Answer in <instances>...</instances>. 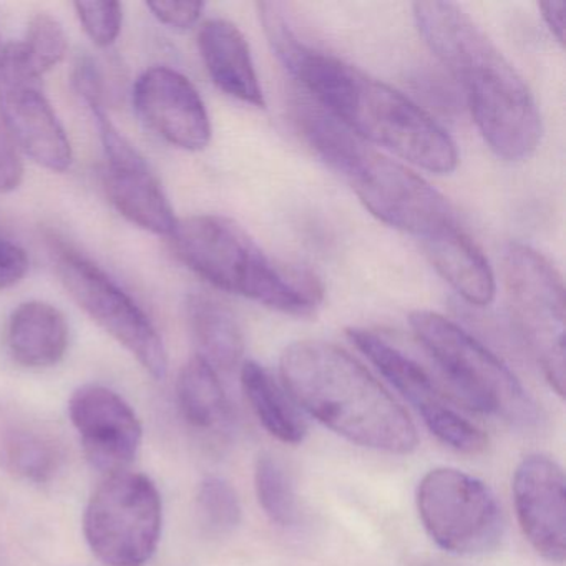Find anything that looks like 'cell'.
I'll use <instances>...</instances> for the list:
<instances>
[{
	"label": "cell",
	"instance_id": "d6986e66",
	"mask_svg": "<svg viewBox=\"0 0 566 566\" xmlns=\"http://www.w3.org/2000/svg\"><path fill=\"white\" fill-rule=\"evenodd\" d=\"M69 323L59 307L28 301L12 311L6 327V346L15 363L28 369H48L64 359Z\"/></svg>",
	"mask_w": 566,
	"mask_h": 566
},
{
	"label": "cell",
	"instance_id": "52a82bcc",
	"mask_svg": "<svg viewBox=\"0 0 566 566\" xmlns=\"http://www.w3.org/2000/svg\"><path fill=\"white\" fill-rule=\"evenodd\" d=\"M164 506L147 475H107L88 500L84 535L94 555L108 566H144L160 542Z\"/></svg>",
	"mask_w": 566,
	"mask_h": 566
},
{
	"label": "cell",
	"instance_id": "5bb4252c",
	"mask_svg": "<svg viewBox=\"0 0 566 566\" xmlns=\"http://www.w3.org/2000/svg\"><path fill=\"white\" fill-rule=\"evenodd\" d=\"M69 416L95 469L112 475L134 462L144 429L124 397L95 384L78 387L69 402Z\"/></svg>",
	"mask_w": 566,
	"mask_h": 566
},
{
	"label": "cell",
	"instance_id": "5b68a950",
	"mask_svg": "<svg viewBox=\"0 0 566 566\" xmlns=\"http://www.w3.org/2000/svg\"><path fill=\"white\" fill-rule=\"evenodd\" d=\"M168 238L175 256L218 290L291 316H311L323 303L324 290L313 273L268 256L230 218H184Z\"/></svg>",
	"mask_w": 566,
	"mask_h": 566
},
{
	"label": "cell",
	"instance_id": "7c38bea8",
	"mask_svg": "<svg viewBox=\"0 0 566 566\" xmlns=\"http://www.w3.org/2000/svg\"><path fill=\"white\" fill-rule=\"evenodd\" d=\"M0 120L18 150L32 161L54 174L71 168V140L19 42L0 51Z\"/></svg>",
	"mask_w": 566,
	"mask_h": 566
},
{
	"label": "cell",
	"instance_id": "1f68e13d",
	"mask_svg": "<svg viewBox=\"0 0 566 566\" xmlns=\"http://www.w3.org/2000/svg\"><path fill=\"white\" fill-rule=\"evenodd\" d=\"M0 51H2V48H0Z\"/></svg>",
	"mask_w": 566,
	"mask_h": 566
},
{
	"label": "cell",
	"instance_id": "8992f818",
	"mask_svg": "<svg viewBox=\"0 0 566 566\" xmlns=\"http://www.w3.org/2000/svg\"><path fill=\"white\" fill-rule=\"evenodd\" d=\"M409 321L417 343L442 377L452 399L518 429L538 426V403L489 347L433 311H413Z\"/></svg>",
	"mask_w": 566,
	"mask_h": 566
},
{
	"label": "cell",
	"instance_id": "ba28073f",
	"mask_svg": "<svg viewBox=\"0 0 566 566\" xmlns=\"http://www.w3.org/2000/svg\"><path fill=\"white\" fill-rule=\"evenodd\" d=\"M55 271L77 306L124 346L155 379L167 376L164 340L137 301L94 261L59 238H49Z\"/></svg>",
	"mask_w": 566,
	"mask_h": 566
},
{
	"label": "cell",
	"instance_id": "d4e9b609",
	"mask_svg": "<svg viewBox=\"0 0 566 566\" xmlns=\"http://www.w3.org/2000/svg\"><path fill=\"white\" fill-rule=\"evenodd\" d=\"M21 44L22 54L35 74L44 77L57 67L67 54L69 42L64 28L49 14H38L29 22L28 34Z\"/></svg>",
	"mask_w": 566,
	"mask_h": 566
},
{
	"label": "cell",
	"instance_id": "cb8c5ba5",
	"mask_svg": "<svg viewBox=\"0 0 566 566\" xmlns=\"http://www.w3.org/2000/svg\"><path fill=\"white\" fill-rule=\"evenodd\" d=\"M254 486L260 505L271 522L284 528L296 525L300 520L296 493L291 485L290 476L276 459L270 455H261L258 459Z\"/></svg>",
	"mask_w": 566,
	"mask_h": 566
},
{
	"label": "cell",
	"instance_id": "9a60e30c",
	"mask_svg": "<svg viewBox=\"0 0 566 566\" xmlns=\"http://www.w3.org/2000/svg\"><path fill=\"white\" fill-rule=\"evenodd\" d=\"M134 107L150 130L174 147L201 151L211 142L203 98L190 78L170 67L145 71L135 82Z\"/></svg>",
	"mask_w": 566,
	"mask_h": 566
},
{
	"label": "cell",
	"instance_id": "ac0fdd59",
	"mask_svg": "<svg viewBox=\"0 0 566 566\" xmlns=\"http://www.w3.org/2000/svg\"><path fill=\"white\" fill-rule=\"evenodd\" d=\"M437 273L472 306L485 307L495 300V274L479 244L459 227L443 228L423 240Z\"/></svg>",
	"mask_w": 566,
	"mask_h": 566
},
{
	"label": "cell",
	"instance_id": "603a6c76",
	"mask_svg": "<svg viewBox=\"0 0 566 566\" xmlns=\"http://www.w3.org/2000/svg\"><path fill=\"white\" fill-rule=\"evenodd\" d=\"M0 462L19 479L48 483L61 469V447L39 430L11 427L0 436Z\"/></svg>",
	"mask_w": 566,
	"mask_h": 566
},
{
	"label": "cell",
	"instance_id": "6da1fadb",
	"mask_svg": "<svg viewBox=\"0 0 566 566\" xmlns=\"http://www.w3.org/2000/svg\"><path fill=\"white\" fill-rule=\"evenodd\" d=\"M258 8L274 54L313 95L317 107L367 144L386 148L422 170L437 175L455 170V142L416 102L333 55L306 48L291 31L280 6L263 2Z\"/></svg>",
	"mask_w": 566,
	"mask_h": 566
},
{
	"label": "cell",
	"instance_id": "4316f807",
	"mask_svg": "<svg viewBox=\"0 0 566 566\" xmlns=\"http://www.w3.org/2000/svg\"><path fill=\"white\" fill-rule=\"evenodd\" d=\"M74 8L82 28L95 45L111 48L117 41L124 24V8L120 2H75Z\"/></svg>",
	"mask_w": 566,
	"mask_h": 566
},
{
	"label": "cell",
	"instance_id": "7402d4cb",
	"mask_svg": "<svg viewBox=\"0 0 566 566\" xmlns=\"http://www.w3.org/2000/svg\"><path fill=\"white\" fill-rule=\"evenodd\" d=\"M181 416L198 430H224L230 427L231 407L218 373L201 357L185 364L177 380Z\"/></svg>",
	"mask_w": 566,
	"mask_h": 566
},
{
	"label": "cell",
	"instance_id": "f546056e",
	"mask_svg": "<svg viewBox=\"0 0 566 566\" xmlns=\"http://www.w3.org/2000/svg\"><path fill=\"white\" fill-rule=\"evenodd\" d=\"M29 258L19 244L0 234V290H9L24 280Z\"/></svg>",
	"mask_w": 566,
	"mask_h": 566
},
{
	"label": "cell",
	"instance_id": "44dd1931",
	"mask_svg": "<svg viewBox=\"0 0 566 566\" xmlns=\"http://www.w3.org/2000/svg\"><path fill=\"white\" fill-rule=\"evenodd\" d=\"M241 386L261 426L271 436L291 446L303 442L307 433L306 422L294 407V400L287 397L286 389L264 367L253 360L244 363Z\"/></svg>",
	"mask_w": 566,
	"mask_h": 566
},
{
	"label": "cell",
	"instance_id": "9c48e42d",
	"mask_svg": "<svg viewBox=\"0 0 566 566\" xmlns=\"http://www.w3.org/2000/svg\"><path fill=\"white\" fill-rule=\"evenodd\" d=\"M513 317L546 382L565 396V286L543 254L510 244L503 261Z\"/></svg>",
	"mask_w": 566,
	"mask_h": 566
},
{
	"label": "cell",
	"instance_id": "8fae6325",
	"mask_svg": "<svg viewBox=\"0 0 566 566\" xmlns=\"http://www.w3.org/2000/svg\"><path fill=\"white\" fill-rule=\"evenodd\" d=\"M347 336L419 412L427 429L440 442L469 455L486 449L489 439L483 430L453 409L450 403L452 397L442 380L436 379L432 370L417 357L410 356L399 344L377 331L353 327L347 331Z\"/></svg>",
	"mask_w": 566,
	"mask_h": 566
},
{
	"label": "cell",
	"instance_id": "4fadbf2b",
	"mask_svg": "<svg viewBox=\"0 0 566 566\" xmlns=\"http://www.w3.org/2000/svg\"><path fill=\"white\" fill-rule=\"evenodd\" d=\"M91 111L104 148L102 185L108 200L135 227L170 237L178 220L150 164L112 124L104 105H94Z\"/></svg>",
	"mask_w": 566,
	"mask_h": 566
},
{
	"label": "cell",
	"instance_id": "484cf974",
	"mask_svg": "<svg viewBox=\"0 0 566 566\" xmlns=\"http://www.w3.org/2000/svg\"><path fill=\"white\" fill-rule=\"evenodd\" d=\"M197 510L201 523L214 535L233 532L241 522V503L227 480L207 476L198 486Z\"/></svg>",
	"mask_w": 566,
	"mask_h": 566
},
{
	"label": "cell",
	"instance_id": "30bf717a",
	"mask_svg": "<svg viewBox=\"0 0 566 566\" xmlns=\"http://www.w3.org/2000/svg\"><path fill=\"white\" fill-rule=\"evenodd\" d=\"M416 500L423 528L446 552L485 555L502 542L505 520L499 500L482 480L462 470H430Z\"/></svg>",
	"mask_w": 566,
	"mask_h": 566
},
{
	"label": "cell",
	"instance_id": "3957f363",
	"mask_svg": "<svg viewBox=\"0 0 566 566\" xmlns=\"http://www.w3.org/2000/svg\"><path fill=\"white\" fill-rule=\"evenodd\" d=\"M284 389L337 436L366 449L410 453L419 443L406 410L353 356L324 340H297L280 360Z\"/></svg>",
	"mask_w": 566,
	"mask_h": 566
},
{
	"label": "cell",
	"instance_id": "ffe728a7",
	"mask_svg": "<svg viewBox=\"0 0 566 566\" xmlns=\"http://www.w3.org/2000/svg\"><path fill=\"white\" fill-rule=\"evenodd\" d=\"M187 313L198 357L217 373H231L244 353L243 331L233 311L213 297L193 294L188 300Z\"/></svg>",
	"mask_w": 566,
	"mask_h": 566
},
{
	"label": "cell",
	"instance_id": "2e32d148",
	"mask_svg": "<svg viewBox=\"0 0 566 566\" xmlns=\"http://www.w3.org/2000/svg\"><path fill=\"white\" fill-rule=\"evenodd\" d=\"M513 502L523 535L552 563L566 556L565 473L545 455L522 460L513 476Z\"/></svg>",
	"mask_w": 566,
	"mask_h": 566
},
{
	"label": "cell",
	"instance_id": "e0dca14e",
	"mask_svg": "<svg viewBox=\"0 0 566 566\" xmlns=\"http://www.w3.org/2000/svg\"><path fill=\"white\" fill-rule=\"evenodd\" d=\"M198 49L213 84L253 107H264L260 78L243 32L224 19H210L198 32Z\"/></svg>",
	"mask_w": 566,
	"mask_h": 566
},
{
	"label": "cell",
	"instance_id": "f1b7e54d",
	"mask_svg": "<svg viewBox=\"0 0 566 566\" xmlns=\"http://www.w3.org/2000/svg\"><path fill=\"white\" fill-rule=\"evenodd\" d=\"M24 178V165L18 147L0 122V193L18 190Z\"/></svg>",
	"mask_w": 566,
	"mask_h": 566
},
{
	"label": "cell",
	"instance_id": "7a4b0ae2",
	"mask_svg": "<svg viewBox=\"0 0 566 566\" xmlns=\"http://www.w3.org/2000/svg\"><path fill=\"white\" fill-rule=\"evenodd\" d=\"M413 18L430 51L465 92L485 144L506 161L528 158L542 142L535 98L482 28L453 2H416Z\"/></svg>",
	"mask_w": 566,
	"mask_h": 566
},
{
	"label": "cell",
	"instance_id": "277c9868",
	"mask_svg": "<svg viewBox=\"0 0 566 566\" xmlns=\"http://www.w3.org/2000/svg\"><path fill=\"white\" fill-rule=\"evenodd\" d=\"M297 124L314 154L349 184L377 220L423 240L457 223L452 205L429 181L370 147L323 108L303 105Z\"/></svg>",
	"mask_w": 566,
	"mask_h": 566
},
{
	"label": "cell",
	"instance_id": "83f0119b",
	"mask_svg": "<svg viewBox=\"0 0 566 566\" xmlns=\"http://www.w3.org/2000/svg\"><path fill=\"white\" fill-rule=\"evenodd\" d=\"M147 8L151 14L168 28L177 29V31H188L200 21L203 14L205 4L201 2H148Z\"/></svg>",
	"mask_w": 566,
	"mask_h": 566
},
{
	"label": "cell",
	"instance_id": "4dcf8cb0",
	"mask_svg": "<svg viewBox=\"0 0 566 566\" xmlns=\"http://www.w3.org/2000/svg\"><path fill=\"white\" fill-rule=\"evenodd\" d=\"M538 9L553 38L559 44H565V0H546V2H539Z\"/></svg>",
	"mask_w": 566,
	"mask_h": 566
}]
</instances>
